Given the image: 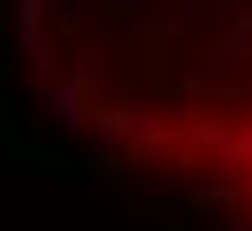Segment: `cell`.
<instances>
[{
  "label": "cell",
  "mask_w": 252,
  "mask_h": 231,
  "mask_svg": "<svg viewBox=\"0 0 252 231\" xmlns=\"http://www.w3.org/2000/svg\"><path fill=\"white\" fill-rule=\"evenodd\" d=\"M7 68L55 163L252 231V0H7Z\"/></svg>",
  "instance_id": "cell-1"
}]
</instances>
